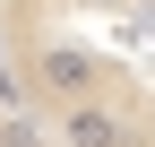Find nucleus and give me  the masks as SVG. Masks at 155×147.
<instances>
[{
	"label": "nucleus",
	"instance_id": "obj_2",
	"mask_svg": "<svg viewBox=\"0 0 155 147\" xmlns=\"http://www.w3.org/2000/svg\"><path fill=\"white\" fill-rule=\"evenodd\" d=\"M0 147H78L35 95H17V87H9V69H0Z\"/></svg>",
	"mask_w": 155,
	"mask_h": 147
},
{
	"label": "nucleus",
	"instance_id": "obj_1",
	"mask_svg": "<svg viewBox=\"0 0 155 147\" xmlns=\"http://www.w3.org/2000/svg\"><path fill=\"white\" fill-rule=\"evenodd\" d=\"M0 69L78 147H155V0H0Z\"/></svg>",
	"mask_w": 155,
	"mask_h": 147
}]
</instances>
